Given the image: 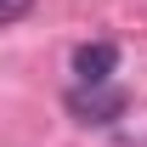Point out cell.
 I'll return each mask as SVG.
<instances>
[{
    "label": "cell",
    "instance_id": "6da1fadb",
    "mask_svg": "<svg viewBox=\"0 0 147 147\" xmlns=\"http://www.w3.org/2000/svg\"><path fill=\"white\" fill-rule=\"evenodd\" d=\"M68 108L85 119V125H108L125 113V91L119 85H74L68 91Z\"/></svg>",
    "mask_w": 147,
    "mask_h": 147
},
{
    "label": "cell",
    "instance_id": "7a4b0ae2",
    "mask_svg": "<svg viewBox=\"0 0 147 147\" xmlns=\"http://www.w3.org/2000/svg\"><path fill=\"white\" fill-rule=\"evenodd\" d=\"M113 68H119V45L113 40H85L74 51V79L79 85H113Z\"/></svg>",
    "mask_w": 147,
    "mask_h": 147
},
{
    "label": "cell",
    "instance_id": "3957f363",
    "mask_svg": "<svg viewBox=\"0 0 147 147\" xmlns=\"http://www.w3.org/2000/svg\"><path fill=\"white\" fill-rule=\"evenodd\" d=\"M28 11H34V0H0V28L6 23H23Z\"/></svg>",
    "mask_w": 147,
    "mask_h": 147
}]
</instances>
